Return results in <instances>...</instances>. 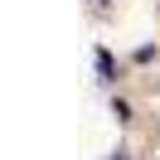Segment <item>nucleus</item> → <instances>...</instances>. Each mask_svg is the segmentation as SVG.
<instances>
[{
    "label": "nucleus",
    "instance_id": "nucleus-2",
    "mask_svg": "<svg viewBox=\"0 0 160 160\" xmlns=\"http://www.w3.org/2000/svg\"><path fill=\"white\" fill-rule=\"evenodd\" d=\"M160 58V49L155 44H141V49H131V63H141V68H146V63H155Z\"/></svg>",
    "mask_w": 160,
    "mask_h": 160
},
{
    "label": "nucleus",
    "instance_id": "nucleus-3",
    "mask_svg": "<svg viewBox=\"0 0 160 160\" xmlns=\"http://www.w3.org/2000/svg\"><path fill=\"white\" fill-rule=\"evenodd\" d=\"M112 117H117L121 126H131V102H121V97H112Z\"/></svg>",
    "mask_w": 160,
    "mask_h": 160
},
{
    "label": "nucleus",
    "instance_id": "nucleus-1",
    "mask_svg": "<svg viewBox=\"0 0 160 160\" xmlns=\"http://www.w3.org/2000/svg\"><path fill=\"white\" fill-rule=\"evenodd\" d=\"M97 78L107 82V88H117V82H121V63L112 58L107 49H97Z\"/></svg>",
    "mask_w": 160,
    "mask_h": 160
},
{
    "label": "nucleus",
    "instance_id": "nucleus-4",
    "mask_svg": "<svg viewBox=\"0 0 160 160\" xmlns=\"http://www.w3.org/2000/svg\"><path fill=\"white\" fill-rule=\"evenodd\" d=\"M92 5H97V10H102V5H112V0H92Z\"/></svg>",
    "mask_w": 160,
    "mask_h": 160
}]
</instances>
